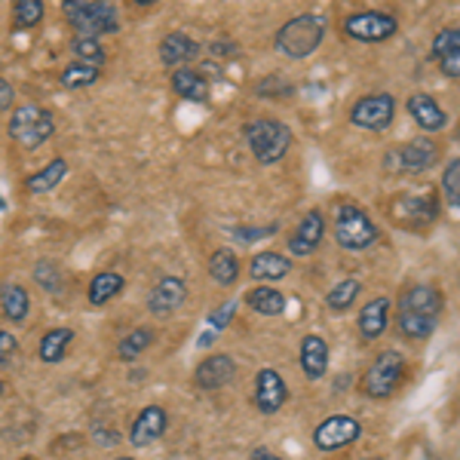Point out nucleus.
I'll return each mask as SVG.
<instances>
[{
	"instance_id": "nucleus-1",
	"label": "nucleus",
	"mask_w": 460,
	"mask_h": 460,
	"mask_svg": "<svg viewBox=\"0 0 460 460\" xmlns=\"http://www.w3.org/2000/svg\"><path fill=\"white\" fill-rule=\"evenodd\" d=\"M442 314V292L436 286H411L399 298V332L411 341H424L436 332Z\"/></svg>"
},
{
	"instance_id": "nucleus-2",
	"label": "nucleus",
	"mask_w": 460,
	"mask_h": 460,
	"mask_svg": "<svg viewBox=\"0 0 460 460\" xmlns=\"http://www.w3.org/2000/svg\"><path fill=\"white\" fill-rule=\"evenodd\" d=\"M325 37V19L314 13H301V16L288 19L273 37V47L286 58H307L319 49Z\"/></svg>"
},
{
	"instance_id": "nucleus-3",
	"label": "nucleus",
	"mask_w": 460,
	"mask_h": 460,
	"mask_svg": "<svg viewBox=\"0 0 460 460\" xmlns=\"http://www.w3.org/2000/svg\"><path fill=\"white\" fill-rule=\"evenodd\" d=\"M62 13L77 37H95L99 40L102 34L120 31V13H117L114 4H105V0H65Z\"/></svg>"
},
{
	"instance_id": "nucleus-4",
	"label": "nucleus",
	"mask_w": 460,
	"mask_h": 460,
	"mask_svg": "<svg viewBox=\"0 0 460 460\" xmlns=\"http://www.w3.org/2000/svg\"><path fill=\"white\" fill-rule=\"evenodd\" d=\"M246 142L258 163L273 166L292 147V129L283 120H277V117H258V120L246 123Z\"/></svg>"
},
{
	"instance_id": "nucleus-5",
	"label": "nucleus",
	"mask_w": 460,
	"mask_h": 460,
	"mask_svg": "<svg viewBox=\"0 0 460 460\" xmlns=\"http://www.w3.org/2000/svg\"><path fill=\"white\" fill-rule=\"evenodd\" d=\"M381 236V230L372 221V215L362 212L356 203H338L335 206V240L347 252H366L372 249Z\"/></svg>"
},
{
	"instance_id": "nucleus-6",
	"label": "nucleus",
	"mask_w": 460,
	"mask_h": 460,
	"mask_svg": "<svg viewBox=\"0 0 460 460\" xmlns=\"http://www.w3.org/2000/svg\"><path fill=\"white\" fill-rule=\"evenodd\" d=\"M405 381V359L396 350H384L372 359V366L366 368L359 381V390L368 399H390L393 393L402 387Z\"/></svg>"
},
{
	"instance_id": "nucleus-7",
	"label": "nucleus",
	"mask_w": 460,
	"mask_h": 460,
	"mask_svg": "<svg viewBox=\"0 0 460 460\" xmlns=\"http://www.w3.org/2000/svg\"><path fill=\"white\" fill-rule=\"evenodd\" d=\"M56 132V117L53 111L40 105H19L10 117V138L19 142L25 151H34L43 142H49Z\"/></svg>"
},
{
	"instance_id": "nucleus-8",
	"label": "nucleus",
	"mask_w": 460,
	"mask_h": 460,
	"mask_svg": "<svg viewBox=\"0 0 460 460\" xmlns=\"http://www.w3.org/2000/svg\"><path fill=\"white\" fill-rule=\"evenodd\" d=\"M439 157V147L429 138H411L405 145H396L384 154L381 166L387 175H418V172H427L429 166Z\"/></svg>"
},
{
	"instance_id": "nucleus-9",
	"label": "nucleus",
	"mask_w": 460,
	"mask_h": 460,
	"mask_svg": "<svg viewBox=\"0 0 460 460\" xmlns=\"http://www.w3.org/2000/svg\"><path fill=\"white\" fill-rule=\"evenodd\" d=\"M396 31H399V22L393 13L359 10V13H350V16L344 19V34L350 37V40H359V43L390 40Z\"/></svg>"
},
{
	"instance_id": "nucleus-10",
	"label": "nucleus",
	"mask_w": 460,
	"mask_h": 460,
	"mask_svg": "<svg viewBox=\"0 0 460 460\" xmlns=\"http://www.w3.org/2000/svg\"><path fill=\"white\" fill-rule=\"evenodd\" d=\"M393 117H396V99H393L390 93L362 95V99L353 102V108H350V123L356 129H368V132L390 129Z\"/></svg>"
},
{
	"instance_id": "nucleus-11",
	"label": "nucleus",
	"mask_w": 460,
	"mask_h": 460,
	"mask_svg": "<svg viewBox=\"0 0 460 460\" xmlns=\"http://www.w3.org/2000/svg\"><path fill=\"white\" fill-rule=\"evenodd\" d=\"M362 436V424L350 414H329L316 429H314V445L319 451H341L347 445H353Z\"/></svg>"
},
{
	"instance_id": "nucleus-12",
	"label": "nucleus",
	"mask_w": 460,
	"mask_h": 460,
	"mask_svg": "<svg viewBox=\"0 0 460 460\" xmlns=\"http://www.w3.org/2000/svg\"><path fill=\"white\" fill-rule=\"evenodd\" d=\"M439 215V203L433 197H396L390 206V218L399 227H427Z\"/></svg>"
},
{
	"instance_id": "nucleus-13",
	"label": "nucleus",
	"mask_w": 460,
	"mask_h": 460,
	"mask_svg": "<svg viewBox=\"0 0 460 460\" xmlns=\"http://www.w3.org/2000/svg\"><path fill=\"white\" fill-rule=\"evenodd\" d=\"M188 298V286L181 277H160L147 292V310L154 316H172Z\"/></svg>"
},
{
	"instance_id": "nucleus-14",
	"label": "nucleus",
	"mask_w": 460,
	"mask_h": 460,
	"mask_svg": "<svg viewBox=\"0 0 460 460\" xmlns=\"http://www.w3.org/2000/svg\"><path fill=\"white\" fill-rule=\"evenodd\" d=\"M323 236H325V215L314 209L304 215L301 225L292 230V236H288V252L298 258L314 255V252L323 246Z\"/></svg>"
},
{
	"instance_id": "nucleus-15",
	"label": "nucleus",
	"mask_w": 460,
	"mask_h": 460,
	"mask_svg": "<svg viewBox=\"0 0 460 460\" xmlns=\"http://www.w3.org/2000/svg\"><path fill=\"white\" fill-rule=\"evenodd\" d=\"M286 399H288V387H286L283 375H279L277 368H261V372L255 375V405H258V411L277 414L279 408L286 405Z\"/></svg>"
},
{
	"instance_id": "nucleus-16",
	"label": "nucleus",
	"mask_w": 460,
	"mask_h": 460,
	"mask_svg": "<svg viewBox=\"0 0 460 460\" xmlns=\"http://www.w3.org/2000/svg\"><path fill=\"white\" fill-rule=\"evenodd\" d=\"M169 427V414L163 411L160 405H147L138 411V418L132 420V429H129V445L132 448H147L166 433Z\"/></svg>"
},
{
	"instance_id": "nucleus-17",
	"label": "nucleus",
	"mask_w": 460,
	"mask_h": 460,
	"mask_svg": "<svg viewBox=\"0 0 460 460\" xmlns=\"http://www.w3.org/2000/svg\"><path fill=\"white\" fill-rule=\"evenodd\" d=\"M234 377H236V362L230 359L227 353H212L197 366L194 384L199 390H221V387H227Z\"/></svg>"
},
{
	"instance_id": "nucleus-18",
	"label": "nucleus",
	"mask_w": 460,
	"mask_h": 460,
	"mask_svg": "<svg viewBox=\"0 0 460 460\" xmlns=\"http://www.w3.org/2000/svg\"><path fill=\"white\" fill-rule=\"evenodd\" d=\"M405 108H408V114H411V120L418 123L424 132H442L445 126H448V114H445V108L427 93H411L405 99Z\"/></svg>"
},
{
	"instance_id": "nucleus-19",
	"label": "nucleus",
	"mask_w": 460,
	"mask_h": 460,
	"mask_svg": "<svg viewBox=\"0 0 460 460\" xmlns=\"http://www.w3.org/2000/svg\"><path fill=\"white\" fill-rule=\"evenodd\" d=\"M197 56H199V43L194 40V37H188L181 31H172L160 40V62L172 71L188 68Z\"/></svg>"
},
{
	"instance_id": "nucleus-20",
	"label": "nucleus",
	"mask_w": 460,
	"mask_h": 460,
	"mask_svg": "<svg viewBox=\"0 0 460 460\" xmlns=\"http://www.w3.org/2000/svg\"><path fill=\"white\" fill-rule=\"evenodd\" d=\"M433 58L448 80H460V28H442L433 37Z\"/></svg>"
},
{
	"instance_id": "nucleus-21",
	"label": "nucleus",
	"mask_w": 460,
	"mask_h": 460,
	"mask_svg": "<svg viewBox=\"0 0 460 460\" xmlns=\"http://www.w3.org/2000/svg\"><path fill=\"white\" fill-rule=\"evenodd\" d=\"M390 310H393V304H390L387 295H377V298H372L366 307H362L359 319H356V329H359L362 341H375L387 332Z\"/></svg>"
},
{
	"instance_id": "nucleus-22",
	"label": "nucleus",
	"mask_w": 460,
	"mask_h": 460,
	"mask_svg": "<svg viewBox=\"0 0 460 460\" xmlns=\"http://www.w3.org/2000/svg\"><path fill=\"white\" fill-rule=\"evenodd\" d=\"M301 372L307 381H323L329 372V344L323 335H307L301 341Z\"/></svg>"
},
{
	"instance_id": "nucleus-23",
	"label": "nucleus",
	"mask_w": 460,
	"mask_h": 460,
	"mask_svg": "<svg viewBox=\"0 0 460 460\" xmlns=\"http://www.w3.org/2000/svg\"><path fill=\"white\" fill-rule=\"evenodd\" d=\"M288 273H292V258L279 255V252H258L249 261V277L258 283H277V279H286Z\"/></svg>"
},
{
	"instance_id": "nucleus-24",
	"label": "nucleus",
	"mask_w": 460,
	"mask_h": 460,
	"mask_svg": "<svg viewBox=\"0 0 460 460\" xmlns=\"http://www.w3.org/2000/svg\"><path fill=\"white\" fill-rule=\"evenodd\" d=\"M172 93L184 102L203 105V102H209V80L194 68H178L172 71Z\"/></svg>"
},
{
	"instance_id": "nucleus-25",
	"label": "nucleus",
	"mask_w": 460,
	"mask_h": 460,
	"mask_svg": "<svg viewBox=\"0 0 460 460\" xmlns=\"http://www.w3.org/2000/svg\"><path fill=\"white\" fill-rule=\"evenodd\" d=\"M0 310H4V316L10 319V323H25L28 310H31V295H28V288L16 283V279L0 286Z\"/></svg>"
},
{
	"instance_id": "nucleus-26",
	"label": "nucleus",
	"mask_w": 460,
	"mask_h": 460,
	"mask_svg": "<svg viewBox=\"0 0 460 460\" xmlns=\"http://www.w3.org/2000/svg\"><path fill=\"white\" fill-rule=\"evenodd\" d=\"M252 310H255L258 316H283L286 314V295L277 292L273 286H255L246 292V298Z\"/></svg>"
},
{
	"instance_id": "nucleus-27",
	"label": "nucleus",
	"mask_w": 460,
	"mask_h": 460,
	"mask_svg": "<svg viewBox=\"0 0 460 460\" xmlns=\"http://www.w3.org/2000/svg\"><path fill=\"white\" fill-rule=\"evenodd\" d=\"M209 277L215 286L230 288L240 279V261H236V252L234 249H218L209 258Z\"/></svg>"
},
{
	"instance_id": "nucleus-28",
	"label": "nucleus",
	"mask_w": 460,
	"mask_h": 460,
	"mask_svg": "<svg viewBox=\"0 0 460 460\" xmlns=\"http://www.w3.org/2000/svg\"><path fill=\"white\" fill-rule=\"evenodd\" d=\"M71 341H74V329H65V325H58V329H49L47 335L40 338V347H37V353H40V359L47 362V366H56V362L65 359Z\"/></svg>"
},
{
	"instance_id": "nucleus-29",
	"label": "nucleus",
	"mask_w": 460,
	"mask_h": 460,
	"mask_svg": "<svg viewBox=\"0 0 460 460\" xmlns=\"http://www.w3.org/2000/svg\"><path fill=\"white\" fill-rule=\"evenodd\" d=\"M120 292H123V273L102 270V273H95L93 283H89V304H93V307H102V304L117 298Z\"/></svg>"
},
{
	"instance_id": "nucleus-30",
	"label": "nucleus",
	"mask_w": 460,
	"mask_h": 460,
	"mask_svg": "<svg viewBox=\"0 0 460 460\" xmlns=\"http://www.w3.org/2000/svg\"><path fill=\"white\" fill-rule=\"evenodd\" d=\"M65 175H68V163H65L62 157H56L53 163H47L40 172L28 175L25 188H28V194H49L56 184H62Z\"/></svg>"
},
{
	"instance_id": "nucleus-31",
	"label": "nucleus",
	"mask_w": 460,
	"mask_h": 460,
	"mask_svg": "<svg viewBox=\"0 0 460 460\" xmlns=\"http://www.w3.org/2000/svg\"><path fill=\"white\" fill-rule=\"evenodd\" d=\"M359 295H362V283H359V279H341L338 286L329 288V295H325V304H329L335 314H344V310L353 307Z\"/></svg>"
},
{
	"instance_id": "nucleus-32",
	"label": "nucleus",
	"mask_w": 460,
	"mask_h": 460,
	"mask_svg": "<svg viewBox=\"0 0 460 460\" xmlns=\"http://www.w3.org/2000/svg\"><path fill=\"white\" fill-rule=\"evenodd\" d=\"M151 344H154L151 329H132L129 335L120 338V344H117V359H123V362L138 359V356H142Z\"/></svg>"
},
{
	"instance_id": "nucleus-33",
	"label": "nucleus",
	"mask_w": 460,
	"mask_h": 460,
	"mask_svg": "<svg viewBox=\"0 0 460 460\" xmlns=\"http://www.w3.org/2000/svg\"><path fill=\"white\" fill-rule=\"evenodd\" d=\"M99 80V65H86V62H74L62 71V86L68 89H84L93 86Z\"/></svg>"
},
{
	"instance_id": "nucleus-34",
	"label": "nucleus",
	"mask_w": 460,
	"mask_h": 460,
	"mask_svg": "<svg viewBox=\"0 0 460 460\" xmlns=\"http://www.w3.org/2000/svg\"><path fill=\"white\" fill-rule=\"evenodd\" d=\"M43 13H47L43 0H19L13 6V22H16V28H22V31H28V28H34L43 19Z\"/></svg>"
},
{
	"instance_id": "nucleus-35",
	"label": "nucleus",
	"mask_w": 460,
	"mask_h": 460,
	"mask_svg": "<svg viewBox=\"0 0 460 460\" xmlns=\"http://www.w3.org/2000/svg\"><path fill=\"white\" fill-rule=\"evenodd\" d=\"M71 53L77 56V62H86V65L105 62V47H102V40H95V37H74Z\"/></svg>"
},
{
	"instance_id": "nucleus-36",
	"label": "nucleus",
	"mask_w": 460,
	"mask_h": 460,
	"mask_svg": "<svg viewBox=\"0 0 460 460\" xmlns=\"http://www.w3.org/2000/svg\"><path fill=\"white\" fill-rule=\"evenodd\" d=\"M34 279H37V286H40V288H47V292L56 295L58 288H62L65 273L58 270L56 261H37L34 264Z\"/></svg>"
},
{
	"instance_id": "nucleus-37",
	"label": "nucleus",
	"mask_w": 460,
	"mask_h": 460,
	"mask_svg": "<svg viewBox=\"0 0 460 460\" xmlns=\"http://www.w3.org/2000/svg\"><path fill=\"white\" fill-rule=\"evenodd\" d=\"M442 190H445V197H448V203L455 206V209H460V157L451 160L448 166H445Z\"/></svg>"
},
{
	"instance_id": "nucleus-38",
	"label": "nucleus",
	"mask_w": 460,
	"mask_h": 460,
	"mask_svg": "<svg viewBox=\"0 0 460 460\" xmlns=\"http://www.w3.org/2000/svg\"><path fill=\"white\" fill-rule=\"evenodd\" d=\"M279 230V225H255V227H249V225H240V227H234L230 234H234V240H240V243H258V240H264V236H273Z\"/></svg>"
},
{
	"instance_id": "nucleus-39",
	"label": "nucleus",
	"mask_w": 460,
	"mask_h": 460,
	"mask_svg": "<svg viewBox=\"0 0 460 460\" xmlns=\"http://www.w3.org/2000/svg\"><path fill=\"white\" fill-rule=\"evenodd\" d=\"M236 304H240V301H227V304H221L218 310H212V314H209V325H212L215 332H221L230 323V319H234Z\"/></svg>"
},
{
	"instance_id": "nucleus-40",
	"label": "nucleus",
	"mask_w": 460,
	"mask_h": 460,
	"mask_svg": "<svg viewBox=\"0 0 460 460\" xmlns=\"http://www.w3.org/2000/svg\"><path fill=\"white\" fill-rule=\"evenodd\" d=\"M93 439L99 442L102 448H111V445L120 442V433H117V429H102V427H95V429H93Z\"/></svg>"
},
{
	"instance_id": "nucleus-41",
	"label": "nucleus",
	"mask_w": 460,
	"mask_h": 460,
	"mask_svg": "<svg viewBox=\"0 0 460 460\" xmlns=\"http://www.w3.org/2000/svg\"><path fill=\"white\" fill-rule=\"evenodd\" d=\"M13 102H16V89H13L10 80L0 77V111H10Z\"/></svg>"
},
{
	"instance_id": "nucleus-42",
	"label": "nucleus",
	"mask_w": 460,
	"mask_h": 460,
	"mask_svg": "<svg viewBox=\"0 0 460 460\" xmlns=\"http://www.w3.org/2000/svg\"><path fill=\"white\" fill-rule=\"evenodd\" d=\"M16 347H19V341L10 335V332H4L0 329V362L4 359H10L13 353H16Z\"/></svg>"
},
{
	"instance_id": "nucleus-43",
	"label": "nucleus",
	"mask_w": 460,
	"mask_h": 460,
	"mask_svg": "<svg viewBox=\"0 0 460 460\" xmlns=\"http://www.w3.org/2000/svg\"><path fill=\"white\" fill-rule=\"evenodd\" d=\"M212 56H230V53H236V43H212Z\"/></svg>"
},
{
	"instance_id": "nucleus-44",
	"label": "nucleus",
	"mask_w": 460,
	"mask_h": 460,
	"mask_svg": "<svg viewBox=\"0 0 460 460\" xmlns=\"http://www.w3.org/2000/svg\"><path fill=\"white\" fill-rule=\"evenodd\" d=\"M252 460H283V457L273 455V451H267V448H255L252 451Z\"/></svg>"
},
{
	"instance_id": "nucleus-45",
	"label": "nucleus",
	"mask_w": 460,
	"mask_h": 460,
	"mask_svg": "<svg viewBox=\"0 0 460 460\" xmlns=\"http://www.w3.org/2000/svg\"><path fill=\"white\" fill-rule=\"evenodd\" d=\"M6 209V203H4V197H0V212H4Z\"/></svg>"
},
{
	"instance_id": "nucleus-46",
	"label": "nucleus",
	"mask_w": 460,
	"mask_h": 460,
	"mask_svg": "<svg viewBox=\"0 0 460 460\" xmlns=\"http://www.w3.org/2000/svg\"><path fill=\"white\" fill-rule=\"evenodd\" d=\"M4 390H6V384H4V381H0V396H4Z\"/></svg>"
},
{
	"instance_id": "nucleus-47",
	"label": "nucleus",
	"mask_w": 460,
	"mask_h": 460,
	"mask_svg": "<svg viewBox=\"0 0 460 460\" xmlns=\"http://www.w3.org/2000/svg\"><path fill=\"white\" fill-rule=\"evenodd\" d=\"M117 460H136V457H117Z\"/></svg>"
},
{
	"instance_id": "nucleus-48",
	"label": "nucleus",
	"mask_w": 460,
	"mask_h": 460,
	"mask_svg": "<svg viewBox=\"0 0 460 460\" xmlns=\"http://www.w3.org/2000/svg\"><path fill=\"white\" fill-rule=\"evenodd\" d=\"M368 460H387V457H368Z\"/></svg>"
}]
</instances>
